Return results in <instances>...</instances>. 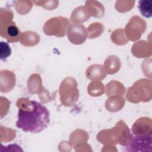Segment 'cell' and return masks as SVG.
<instances>
[{
    "label": "cell",
    "mask_w": 152,
    "mask_h": 152,
    "mask_svg": "<svg viewBox=\"0 0 152 152\" xmlns=\"http://www.w3.org/2000/svg\"><path fill=\"white\" fill-rule=\"evenodd\" d=\"M24 99L18 106L16 126L25 132H40L50 124L49 112L38 102Z\"/></svg>",
    "instance_id": "6da1fadb"
},
{
    "label": "cell",
    "mask_w": 152,
    "mask_h": 152,
    "mask_svg": "<svg viewBox=\"0 0 152 152\" xmlns=\"http://www.w3.org/2000/svg\"><path fill=\"white\" fill-rule=\"evenodd\" d=\"M126 147L127 151H151V135L145 134H134Z\"/></svg>",
    "instance_id": "7a4b0ae2"
},
{
    "label": "cell",
    "mask_w": 152,
    "mask_h": 152,
    "mask_svg": "<svg viewBox=\"0 0 152 152\" xmlns=\"http://www.w3.org/2000/svg\"><path fill=\"white\" fill-rule=\"evenodd\" d=\"M86 28L83 25L72 24L68 30V37L69 40L75 44L83 43L87 36V33H81L86 32Z\"/></svg>",
    "instance_id": "3957f363"
},
{
    "label": "cell",
    "mask_w": 152,
    "mask_h": 152,
    "mask_svg": "<svg viewBox=\"0 0 152 152\" xmlns=\"http://www.w3.org/2000/svg\"><path fill=\"white\" fill-rule=\"evenodd\" d=\"M152 1L141 0L138 2V8L142 16L150 18L152 16Z\"/></svg>",
    "instance_id": "277c9868"
},
{
    "label": "cell",
    "mask_w": 152,
    "mask_h": 152,
    "mask_svg": "<svg viewBox=\"0 0 152 152\" xmlns=\"http://www.w3.org/2000/svg\"><path fill=\"white\" fill-rule=\"evenodd\" d=\"M0 52H1L0 57H1V60L5 59L11 55V49L7 43L4 42H1Z\"/></svg>",
    "instance_id": "5b68a950"
},
{
    "label": "cell",
    "mask_w": 152,
    "mask_h": 152,
    "mask_svg": "<svg viewBox=\"0 0 152 152\" xmlns=\"http://www.w3.org/2000/svg\"><path fill=\"white\" fill-rule=\"evenodd\" d=\"M6 32L8 37L11 39L17 38L20 33L18 28L15 24H11L8 26L7 28Z\"/></svg>",
    "instance_id": "8992f818"
}]
</instances>
